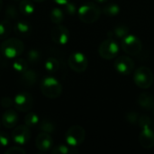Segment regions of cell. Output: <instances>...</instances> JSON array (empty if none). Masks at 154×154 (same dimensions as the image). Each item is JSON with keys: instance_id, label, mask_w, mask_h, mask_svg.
<instances>
[{"instance_id": "cell-1", "label": "cell", "mask_w": 154, "mask_h": 154, "mask_svg": "<svg viewBox=\"0 0 154 154\" xmlns=\"http://www.w3.org/2000/svg\"><path fill=\"white\" fill-rule=\"evenodd\" d=\"M24 51L23 42L17 38H8L4 40L0 45L1 53L7 59H15Z\"/></svg>"}, {"instance_id": "cell-2", "label": "cell", "mask_w": 154, "mask_h": 154, "mask_svg": "<svg viewBox=\"0 0 154 154\" xmlns=\"http://www.w3.org/2000/svg\"><path fill=\"white\" fill-rule=\"evenodd\" d=\"M102 10L95 3L88 2L82 5L78 10V15L79 20L84 23H93L97 22L100 15Z\"/></svg>"}, {"instance_id": "cell-3", "label": "cell", "mask_w": 154, "mask_h": 154, "mask_svg": "<svg viewBox=\"0 0 154 154\" xmlns=\"http://www.w3.org/2000/svg\"><path fill=\"white\" fill-rule=\"evenodd\" d=\"M40 88L43 96L47 98H58L62 93V86L60 81L54 77H45L40 84Z\"/></svg>"}, {"instance_id": "cell-4", "label": "cell", "mask_w": 154, "mask_h": 154, "mask_svg": "<svg viewBox=\"0 0 154 154\" xmlns=\"http://www.w3.org/2000/svg\"><path fill=\"white\" fill-rule=\"evenodd\" d=\"M134 84L143 89H147L152 87L154 81V76L152 69L148 67L143 66L138 68L134 72Z\"/></svg>"}, {"instance_id": "cell-5", "label": "cell", "mask_w": 154, "mask_h": 154, "mask_svg": "<svg viewBox=\"0 0 154 154\" xmlns=\"http://www.w3.org/2000/svg\"><path fill=\"white\" fill-rule=\"evenodd\" d=\"M119 52V45L116 40L113 38H107L98 47V53L104 60L115 59Z\"/></svg>"}, {"instance_id": "cell-6", "label": "cell", "mask_w": 154, "mask_h": 154, "mask_svg": "<svg viewBox=\"0 0 154 154\" xmlns=\"http://www.w3.org/2000/svg\"><path fill=\"white\" fill-rule=\"evenodd\" d=\"M86 138V131L80 125H72L68 129L65 134V140L68 145L71 147H78Z\"/></svg>"}, {"instance_id": "cell-7", "label": "cell", "mask_w": 154, "mask_h": 154, "mask_svg": "<svg viewBox=\"0 0 154 154\" xmlns=\"http://www.w3.org/2000/svg\"><path fill=\"white\" fill-rule=\"evenodd\" d=\"M121 46L125 53L133 56L138 55L143 49V43L141 40L137 36L130 33L122 39Z\"/></svg>"}, {"instance_id": "cell-8", "label": "cell", "mask_w": 154, "mask_h": 154, "mask_svg": "<svg viewBox=\"0 0 154 154\" xmlns=\"http://www.w3.org/2000/svg\"><path fill=\"white\" fill-rule=\"evenodd\" d=\"M68 63L69 68L77 72V73H81L84 72L88 66V60L86 55L82 52L79 51H75L72 52L68 60Z\"/></svg>"}, {"instance_id": "cell-9", "label": "cell", "mask_w": 154, "mask_h": 154, "mask_svg": "<svg viewBox=\"0 0 154 154\" xmlns=\"http://www.w3.org/2000/svg\"><path fill=\"white\" fill-rule=\"evenodd\" d=\"M14 106L20 112H28L33 106V97L28 92H21L14 97Z\"/></svg>"}, {"instance_id": "cell-10", "label": "cell", "mask_w": 154, "mask_h": 154, "mask_svg": "<svg viewBox=\"0 0 154 154\" xmlns=\"http://www.w3.org/2000/svg\"><path fill=\"white\" fill-rule=\"evenodd\" d=\"M114 67L119 74L123 76H127L134 71V62L133 59L130 58L129 56L122 55L116 58V60L114 62Z\"/></svg>"}, {"instance_id": "cell-11", "label": "cell", "mask_w": 154, "mask_h": 154, "mask_svg": "<svg viewBox=\"0 0 154 154\" xmlns=\"http://www.w3.org/2000/svg\"><path fill=\"white\" fill-rule=\"evenodd\" d=\"M11 136H12L13 141L16 144H18L20 146L25 145L29 143L31 136H32L30 127H28L26 125H16L15 127H14Z\"/></svg>"}, {"instance_id": "cell-12", "label": "cell", "mask_w": 154, "mask_h": 154, "mask_svg": "<svg viewBox=\"0 0 154 154\" xmlns=\"http://www.w3.org/2000/svg\"><path fill=\"white\" fill-rule=\"evenodd\" d=\"M51 37L53 42L58 45H65L69 42L70 34L67 27L61 24H57L54 26L51 32Z\"/></svg>"}, {"instance_id": "cell-13", "label": "cell", "mask_w": 154, "mask_h": 154, "mask_svg": "<svg viewBox=\"0 0 154 154\" xmlns=\"http://www.w3.org/2000/svg\"><path fill=\"white\" fill-rule=\"evenodd\" d=\"M53 145L52 137L51 134L48 133H41L37 135L35 140V146L41 152H48L51 149Z\"/></svg>"}, {"instance_id": "cell-14", "label": "cell", "mask_w": 154, "mask_h": 154, "mask_svg": "<svg viewBox=\"0 0 154 154\" xmlns=\"http://www.w3.org/2000/svg\"><path fill=\"white\" fill-rule=\"evenodd\" d=\"M139 143L144 149H152L154 147V133L151 127L143 128L139 135Z\"/></svg>"}, {"instance_id": "cell-15", "label": "cell", "mask_w": 154, "mask_h": 154, "mask_svg": "<svg viewBox=\"0 0 154 154\" xmlns=\"http://www.w3.org/2000/svg\"><path fill=\"white\" fill-rule=\"evenodd\" d=\"M18 115L13 109L6 110L2 116V124L7 129H12L15 127L18 124Z\"/></svg>"}, {"instance_id": "cell-16", "label": "cell", "mask_w": 154, "mask_h": 154, "mask_svg": "<svg viewBox=\"0 0 154 154\" xmlns=\"http://www.w3.org/2000/svg\"><path fill=\"white\" fill-rule=\"evenodd\" d=\"M38 79V74L32 69H27L23 73L21 74L20 81L21 84L25 87H32L33 86Z\"/></svg>"}, {"instance_id": "cell-17", "label": "cell", "mask_w": 154, "mask_h": 154, "mask_svg": "<svg viewBox=\"0 0 154 154\" xmlns=\"http://www.w3.org/2000/svg\"><path fill=\"white\" fill-rule=\"evenodd\" d=\"M138 104L143 109L152 110L154 109V97L151 93L143 92L140 94L138 97Z\"/></svg>"}, {"instance_id": "cell-18", "label": "cell", "mask_w": 154, "mask_h": 154, "mask_svg": "<svg viewBox=\"0 0 154 154\" xmlns=\"http://www.w3.org/2000/svg\"><path fill=\"white\" fill-rule=\"evenodd\" d=\"M128 34H129V28L125 25H117L112 31H109L107 32L108 38H113L115 40L117 39L122 40Z\"/></svg>"}, {"instance_id": "cell-19", "label": "cell", "mask_w": 154, "mask_h": 154, "mask_svg": "<svg viewBox=\"0 0 154 154\" xmlns=\"http://www.w3.org/2000/svg\"><path fill=\"white\" fill-rule=\"evenodd\" d=\"M14 32L19 36H27L32 32V27L29 23L25 21H19L14 24Z\"/></svg>"}, {"instance_id": "cell-20", "label": "cell", "mask_w": 154, "mask_h": 154, "mask_svg": "<svg viewBox=\"0 0 154 154\" xmlns=\"http://www.w3.org/2000/svg\"><path fill=\"white\" fill-rule=\"evenodd\" d=\"M32 0H22L19 4V10L23 15H32L35 11L34 4Z\"/></svg>"}, {"instance_id": "cell-21", "label": "cell", "mask_w": 154, "mask_h": 154, "mask_svg": "<svg viewBox=\"0 0 154 154\" xmlns=\"http://www.w3.org/2000/svg\"><path fill=\"white\" fill-rule=\"evenodd\" d=\"M12 23L9 19H5L0 22V40H5L11 33Z\"/></svg>"}, {"instance_id": "cell-22", "label": "cell", "mask_w": 154, "mask_h": 154, "mask_svg": "<svg viewBox=\"0 0 154 154\" xmlns=\"http://www.w3.org/2000/svg\"><path fill=\"white\" fill-rule=\"evenodd\" d=\"M50 19L55 24H60L64 20V12L58 7L53 8L50 13Z\"/></svg>"}, {"instance_id": "cell-23", "label": "cell", "mask_w": 154, "mask_h": 154, "mask_svg": "<svg viewBox=\"0 0 154 154\" xmlns=\"http://www.w3.org/2000/svg\"><path fill=\"white\" fill-rule=\"evenodd\" d=\"M102 11H103V13L106 15L110 16V17H113V16L117 15L120 13V6L117 4L109 3V4H106L104 6V8L102 9Z\"/></svg>"}, {"instance_id": "cell-24", "label": "cell", "mask_w": 154, "mask_h": 154, "mask_svg": "<svg viewBox=\"0 0 154 154\" xmlns=\"http://www.w3.org/2000/svg\"><path fill=\"white\" fill-rule=\"evenodd\" d=\"M39 127L42 132H45L48 134H53L56 130L55 124L48 118H44L42 121H41L39 123Z\"/></svg>"}, {"instance_id": "cell-25", "label": "cell", "mask_w": 154, "mask_h": 154, "mask_svg": "<svg viewBox=\"0 0 154 154\" xmlns=\"http://www.w3.org/2000/svg\"><path fill=\"white\" fill-rule=\"evenodd\" d=\"M77 152L78 150H76L75 147H71L69 145H64V144L58 145L51 150V153L53 154H73Z\"/></svg>"}, {"instance_id": "cell-26", "label": "cell", "mask_w": 154, "mask_h": 154, "mask_svg": "<svg viewBox=\"0 0 154 154\" xmlns=\"http://www.w3.org/2000/svg\"><path fill=\"white\" fill-rule=\"evenodd\" d=\"M44 67L49 73H55L60 68V63L57 59L53 57H50L46 60L44 63Z\"/></svg>"}, {"instance_id": "cell-27", "label": "cell", "mask_w": 154, "mask_h": 154, "mask_svg": "<svg viewBox=\"0 0 154 154\" xmlns=\"http://www.w3.org/2000/svg\"><path fill=\"white\" fill-rule=\"evenodd\" d=\"M40 123V118L37 114L33 112H28V114L24 117V124L28 127H34L38 125Z\"/></svg>"}, {"instance_id": "cell-28", "label": "cell", "mask_w": 154, "mask_h": 154, "mask_svg": "<svg viewBox=\"0 0 154 154\" xmlns=\"http://www.w3.org/2000/svg\"><path fill=\"white\" fill-rule=\"evenodd\" d=\"M28 62L24 59H16L13 62V69L17 72V73H23L25 70L28 69Z\"/></svg>"}, {"instance_id": "cell-29", "label": "cell", "mask_w": 154, "mask_h": 154, "mask_svg": "<svg viewBox=\"0 0 154 154\" xmlns=\"http://www.w3.org/2000/svg\"><path fill=\"white\" fill-rule=\"evenodd\" d=\"M41 59V54L40 52L35 50V49H32L28 51L27 53V60H28V62L32 63V64H35V63H38L39 60Z\"/></svg>"}, {"instance_id": "cell-30", "label": "cell", "mask_w": 154, "mask_h": 154, "mask_svg": "<svg viewBox=\"0 0 154 154\" xmlns=\"http://www.w3.org/2000/svg\"><path fill=\"white\" fill-rule=\"evenodd\" d=\"M5 14L7 19H16L18 17V11L14 5H8L5 8Z\"/></svg>"}, {"instance_id": "cell-31", "label": "cell", "mask_w": 154, "mask_h": 154, "mask_svg": "<svg viewBox=\"0 0 154 154\" xmlns=\"http://www.w3.org/2000/svg\"><path fill=\"white\" fill-rule=\"evenodd\" d=\"M138 125L139 126L143 129V128H147V127H151L152 125V119L147 116H142L141 117H139L138 119Z\"/></svg>"}, {"instance_id": "cell-32", "label": "cell", "mask_w": 154, "mask_h": 154, "mask_svg": "<svg viewBox=\"0 0 154 154\" xmlns=\"http://www.w3.org/2000/svg\"><path fill=\"white\" fill-rule=\"evenodd\" d=\"M5 154H25L26 152L25 150L21 147L20 145H17V146H13V147H10L8 148L5 152Z\"/></svg>"}, {"instance_id": "cell-33", "label": "cell", "mask_w": 154, "mask_h": 154, "mask_svg": "<svg viewBox=\"0 0 154 154\" xmlns=\"http://www.w3.org/2000/svg\"><path fill=\"white\" fill-rule=\"evenodd\" d=\"M0 105L3 108H9L14 105V99L9 97H3L0 99Z\"/></svg>"}, {"instance_id": "cell-34", "label": "cell", "mask_w": 154, "mask_h": 154, "mask_svg": "<svg viewBox=\"0 0 154 154\" xmlns=\"http://www.w3.org/2000/svg\"><path fill=\"white\" fill-rule=\"evenodd\" d=\"M64 10H65V12L68 14L73 15L77 12V7H76V5L73 3H70V1H69V3H67L66 5H64Z\"/></svg>"}, {"instance_id": "cell-35", "label": "cell", "mask_w": 154, "mask_h": 154, "mask_svg": "<svg viewBox=\"0 0 154 154\" xmlns=\"http://www.w3.org/2000/svg\"><path fill=\"white\" fill-rule=\"evenodd\" d=\"M126 119H127V121H128L130 124L135 125L136 123H138V119H139V117H138V116H137V114H136V113H134V112H131V113L127 114V116H126Z\"/></svg>"}, {"instance_id": "cell-36", "label": "cell", "mask_w": 154, "mask_h": 154, "mask_svg": "<svg viewBox=\"0 0 154 154\" xmlns=\"http://www.w3.org/2000/svg\"><path fill=\"white\" fill-rule=\"evenodd\" d=\"M9 143V136L5 133H0V146L6 147Z\"/></svg>"}, {"instance_id": "cell-37", "label": "cell", "mask_w": 154, "mask_h": 154, "mask_svg": "<svg viewBox=\"0 0 154 154\" xmlns=\"http://www.w3.org/2000/svg\"><path fill=\"white\" fill-rule=\"evenodd\" d=\"M56 4H58V5H66L67 3H69L70 0H53Z\"/></svg>"}, {"instance_id": "cell-38", "label": "cell", "mask_w": 154, "mask_h": 154, "mask_svg": "<svg viewBox=\"0 0 154 154\" xmlns=\"http://www.w3.org/2000/svg\"><path fill=\"white\" fill-rule=\"evenodd\" d=\"M95 2H97V3H99V4H102V3H106L107 0H94Z\"/></svg>"}, {"instance_id": "cell-39", "label": "cell", "mask_w": 154, "mask_h": 154, "mask_svg": "<svg viewBox=\"0 0 154 154\" xmlns=\"http://www.w3.org/2000/svg\"><path fill=\"white\" fill-rule=\"evenodd\" d=\"M3 8V0H0V11L2 10Z\"/></svg>"}, {"instance_id": "cell-40", "label": "cell", "mask_w": 154, "mask_h": 154, "mask_svg": "<svg viewBox=\"0 0 154 154\" xmlns=\"http://www.w3.org/2000/svg\"><path fill=\"white\" fill-rule=\"evenodd\" d=\"M33 2H35V3H41V2H43V1H45V0H32Z\"/></svg>"}, {"instance_id": "cell-41", "label": "cell", "mask_w": 154, "mask_h": 154, "mask_svg": "<svg viewBox=\"0 0 154 154\" xmlns=\"http://www.w3.org/2000/svg\"><path fill=\"white\" fill-rule=\"evenodd\" d=\"M153 110H154V109H153ZM153 114H154V112H153Z\"/></svg>"}, {"instance_id": "cell-42", "label": "cell", "mask_w": 154, "mask_h": 154, "mask_svg": "<svg viewBox=\"0 0 154 154\" xmlns=\"http://www.w3.org/2000/svg\"><path fill=\"white\" fill-rule=\"evenodd\" d=\"M0 125H1V123H0Z\"/></svg>"}]
</instances>
